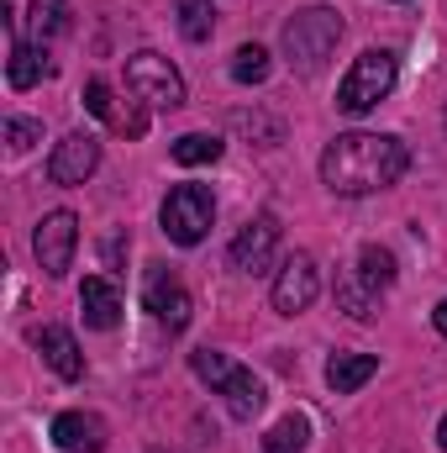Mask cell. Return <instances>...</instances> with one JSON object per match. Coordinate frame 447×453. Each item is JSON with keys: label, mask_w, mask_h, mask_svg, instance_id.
<instances>
[{"label": "cell", "mask_w": 447, "mask_h": 453, "mask_svg": "<svg viewBox=\"0 0 447 453\" xmlns=\"http://www.w3.org/2000/svg\"><path fill=\"white\" fill-rule=\"evenodd\" d=\"M405 169H411V148L390 132H337L322 153V185L332 196L390 190Z\"/></svg>", "instance_id": "1"}, {"label": "cell", "mask_w": 447, "mask_h": 453, "mask_svg": "<svg viewBox=\"0 0 447 453\" xmlns=\"http://www.w3.org/2000/svg\"><path fill=\"white\" fill-rule=\"evenodd\" d=\"M337 37H342V16L332 5H306L284 21V64L295 74H322V64L332 58Z\"/></svg>", "instance_id": "2"}, {"label": "cell", "mask_w": 447, "mask_h": 453, "mask_svg": "<svg viewBox=\"0 0 447 453\" xmlns=\"http://www.w3.org/2000/svg\"><path fill=\"white\" fill-rule=\"evenodd\" d=\"M190 369L206 380V385H216L226 395V411L237 417V422H253L258 411H263V401H269V390H263V380L253 374V369H242V364H231L226 353L216 348H195L190 353Z\"/></svg>", "instance_id": "3"}, {"label": "cell", "mask_w": 447, "mask_h": 453, "mask_svg": "<svg viewBox=\"0 0 447 453\" xmlns=\"http://www.w3.org/2000/svg\"><path fill=\"white\" fill-rule=\"evenodd\" d=\"M395 74H400L395 53H390V48H368V53L342 74V85H337V106H342L347 116L374 111V106L395 90Z\"/></svg>", "instance_id": "4"}, {"label": "cell", "mask_w": 447, "mask_h": 453, "mask_svg": "<svg viewBox=\"0 0 447 453\" xmlns=\"http://www.w3.org/2000/svg\"><path fill=\"white\" fill-rule=\"evenodd\" d=\"M126 90H132L137 101L158 106V111L185 106V80H179V69H174L163 53H132V58H126Z\"/></svg>", "instance_id": "5"}, {"label": "cell", "mask_w": 447, "mask_h": 453, "mask_svg": "<svg viewBox=\"0 0 447 453\" xmlns=\"http://www.w3.org/2000/svg\"><path fill=\"white\" fill-rule=\"evenodd\" d=\"M211 217H216V201H211L206 185H174L169 201H163V232L179 248H195L211 232Z\"/></svg>", "instance_id": "6"}, {"label": "cell", "mask_w": 447, "mask_h": 453, "mask_svg": "<svg viewBox=\"0 0 447 453\" xmlns=\"http://www.w3.org/2000/svg\"><path fill=\"white\" fill-rule=\"evenodd\" d=\"M74 248H80V217H74V211H48V217L37 222L32 253H37V264H42L48 280H64V274H69Z\"/></svg>", "instance_id": "7"}, {"label": "cell", "mask_w": 447, "mask_h": 453, "mask_svg": "<svg viewBox=\"0 0 447 453\" xmlns=\"http://www.w3.org/2000/svg\"><path fill=\"white\" fill-rule=\"evenodd\" d=\"M316 296H322V269H316V258H311V253H290L284 269H279V280H274V311H279V317H300V311H311Z\"/></svg>", "instance_id": "8"}, {"label": "cell", "mask_w": 447, "mask_h": 453, "mask_svg": "<svg viewBox=\"0 0 447 453\" xmlns=\"http://www.w3.org/2000/svg\"><path fill=\"white\" fill-rule=\"evenodd\" d=\"M142 306H148L169 333H185V327H190V311H195V306H190V290H185L163 264L148 269V280H142Z\"/></svg>", "instance_id": "9"}, {"label": "cell", "mask_w": 447, "mask_h": 453, "mask_svg": "<svg viewBox=\"0 0 447 453\" xmlns=\"http://www.w3.org/2000/svg\"><path fill=\"white\" fill-rule=\"evenodd\" d=\"M101 169V142L90 132H69L64 142H53L48 153V180L53 185H85Z\"/></svg>", "instance_id": "10"}, {"label": "cell", "mask_w": 447, "mask_h": 453, "mask_svg": "<svg viewBox=\"0 0 447 453\" xmlns=\"http://www.w3.org/2000/svg\"><path fill=\"white\" fill-rule=\"evenodd\" d=\"M274 248H279V222L263 211V217H253V222L231 237L226 258H231V269H237V274H263V269L274 264Z\"/></svg>", "instance_id": "11"}, {"label": "cell", "mask_w": 447, "mask_h": 453, "mask_svg": "<svg viewBox=\"0 0 447 453\" xmlns=\"http://www.w3.org/2000/svg\"><path fill=\"white\" fill-rule=\"evenodd\" d=\"M85 111L101 116V121H106L111 132H121V137H142V132H148V111H142L137 101H116L106 80H90V85H85Z\"/></svg>", "instance_id": "12"}, {"label": "cell", "mask_w": 447, "mask_h": 453, "mask_svg": "<svg viewBox=\"0 0 447 453\" xmlns=\"http://www.w3.org/2000/svg\"><path fill=\"white\" fill-rule=\"evenodd\" d=\"M53 443L64 453H101L106 449V422L95 411H58L53 417Z\"/></svg>", "instance_id": "13"}, {"label": "cell", "mask_w": 447, "mask_h": 453, "mask_svg": "<svg viewBox=\"0 0 447 453\" xmlns=\"http://www.w3.org/2000/svg\"><path fill=\"white\" fill-rule=\"evenodd\" d=\"M5 27H11V64H5L11 90H32L42 74H53V64H48V53H42V48H32V42H21V37H16V11H5Z\"/></svg>", "instance_id": "14"}, {"label": "cell", "mask_w": 447, "mask_h": 453, "mask_svg": "<svg viewBox=\"0 0 447 453\" xmlns=\"http://www.w3.org/2000/svg\"><path fill=\"white\" fill-rule=\"evenodd\" d=\"M80 311H85V327H95V333H111L116 322H121V296H116L111 280L90 274V280L80 285Z\"/></svg>", "instance_id": "15"}, {"label": "cell", "mask_w": 447, "mask_h": 453, "mask_svg": "<svg viewBox=\"0 0 447 453\" xmlns=\"http://www.w3.org/2000/svg\"><path fill=\"white\" fill-rule=\"evenodd\" d=\"M37 348H42V358H48V369L58 380H85V353H80V342H74L69 327H42Z\"/></svg>", "instance_id": "16"}, {"label": "cell", "mask_w": 447, "mask_h": 453, "mask_svg": "<svg viewBox=\"0 0 447 453\" xmlns=\"http://www.w3.org/2000/svg\"><path fill=\"white\" fill-rule=\"evenodd\" d=\"M374 374H379V358L374 353H332V364H327V385H332L337 395H352Z\"/></svg>", "instance_id": "17"}, {"label": "cell", "mask_w": 447, "mask_h": 453, "mask_svg": "<svg viewBox=\"0 0 447 453\" xmlns=\"http://www.w3.org/2000/svg\"><path fill=\"white\" fill-rule=\"evenodd\" d=\"M27 21H32V37L42 48V42H53V37L69 32V0H32L27 5Z\"/></svg>", "instance_id": "18"}, {"label": "cell", "mask_w": 447, "mask_h": 453, "mask_svg": "<svg viewBox=\"0 0 447 453\" xmlns=\"http://www.w3.org/2000/svg\"><path fill=\"white\" fill-rule=\"evenodd\" d=\"M352 274H358L368 290H379V296H384V290L395 285V253H390V248H379V242H368V248L358 253V269H352Z\"/></svg>", "instance_id": "19"}, {"label": "cell", "mask_w": 447, "mask_h": 453, "mask_svg": "<svg viewBox=\"0 0 447 453\" xmlns=\"http://www.w3.org/2000/svg\"><path fill=\"white\" fill-rule=\"evenodd\" d=\"M337 306H342L352 322H368V317L379 311V290H368V285H363V280L347 269V274L337 280Z\"/></svg>", "instance_id": "20"}, {"label": "cell", "mask_w": 447, "mask_h": 453, "mask_svg": "<svg viewBox=\"0 0 447 453\" xmlns=\"http://www.w3.org/2000/svg\"><path fill=\"white\" fill-rule=\"evenodd\" d=\"M306 438H311V422H306L300 411H290V417H279V422L269 427L263 453H300V449H306Z\"/></svg>", "instance_id": "21"}, {"label": "cell", "mask_w": 447, "mask_h": 453, "mask_svg": "<svg viewBox=\"0 0 447 453\" xmlns=\"http://www.w3.org/2000/svg\"><path fill=\"white\" fill-rule=\"evenodd\" d=\"M269 48H258V42H242L237 53H231V80L237 85H263L269 80Z\"/></svg>", "instance_id": "22"}, {"label": "cell", "mask_w": 447, "mask_h": 453, "mask_svg": "<svg viewBox=\"0 0 447 453\" xmlns=\"http://www.w3.org/2000/svg\"><path fill=\"white\" fill-rule=\"evenodd\" d=\"M169 153H174V164H190V169H195V164H216V158H222V137H211V132H185Z\"/></svg>", "instance_id": "23"}, {"label": "cell", "mask_w": 447, "mask_h": 453, "mask_svg": "<svg viewBox=\"0 0 447 453\" xmlns=\"http://www.w3.org/2000/svg\"><path fill=\"white\" fill-rule=\"evenodd\" d=\"M179 32L190 42H211L216 32V5L211 0H179Z\"/></svg>", "instance_id": "24"}, {"label": "cell", "mask_w": 447, "mask_h": 453, "mask_svg": "<svg viewBox=\"0 0 447 453\" xmlns=\"http://www.w3.org/2000/svg\"><path fill=\"white\" fill-rule=\"evenodd\" d=\"M5 142H11V153H27L32 142H42V121H32V116H11V121H5Z\"/></svg>", "instance_id": "25"}, {"label": "cell", "mask_w": 447, "mask_h": 453, "mask_svg": "<svg viewBox=\"0 0 447 453\" xmlns=\"http://www.w3.org/2000/svg\"><path fill=\"white\" fill-rule=\"evenodd\" d=\"M432 322H437V333L447 338V301H437V311H432Z\"/></svg>", "instance_id": "26"}, {"label": "cell", "mask_w": 447, "mask_h": 453, "mask_svg": "<svg viewBox=\"0 0 447 453\" xmlns=\"http://www.w3.org/2000/svg\"><path fill=\"white\" fill-rule=\"evenodd\" d=\"M437 443H443V449H447V417H443V427H437Z\"/></svg>", "instance_id": "27"}, {"label": "cell", "mask_w": 447, "mask_h": 453, "mask_svg": "<svg viewBox=\"0 0 447 453\" xmlns=\"http://www.w3.org/2000/svg\"><path fill=\"white\" fill-rule=\"evenodd\" d=\"M153 453H174V449H153Z\"/></svg>", "instance_id": "28"}]
</instances>
